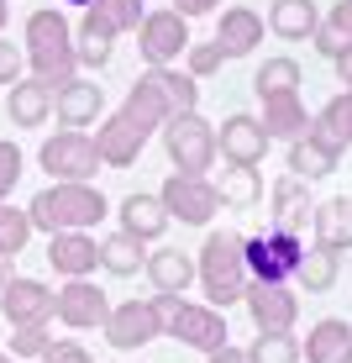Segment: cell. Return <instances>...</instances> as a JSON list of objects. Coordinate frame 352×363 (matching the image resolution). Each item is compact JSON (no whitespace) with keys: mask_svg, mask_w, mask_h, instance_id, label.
I'll use <instances>...</instances> for the list:
<instances>
[{"mask_svg":"<svg viewBox=\"0 0 352 363\" xmlns=\"http://www.w3.org/2000/svg\"><path fill=\"white\" fill-rule=\"evenodd\" d=\"M64 6H95V0H64Z\"/></svg>","mask_w":352,"mask_h":363,"instance_id":"obj_49","label":"cell"},{"mask_svg":"<svg viewBox=\"0 0 352 363\" xmlns=\"http://www.w3.org/2000/svg\"><path fill=\"white\" fill-rule=\"evenodd\" d=\"M142 274L153 279V295H184L195 284V258L179 247H158V253H147Z\"/></svg>","mask_w":352,"mask_h":363,"instance_id":"obj_25","label":"cell"},{"mask_svg":"<svg viewBox=\"0 0 352 363\" xmlns=\"http://www.w3.org/2000/svg\"><path fill=\"white\" fill-rule=\"evenodd\" d=\"M210 363H247V347H232V342H226L221 353H210Z\"/></svg>","mask_w":352,"mask_h":363,"instance_id":"obj_46","label":"cell"},{"mask_svg":"<svg viewBox=\"0 0 352 363\" xmlns=\"http://www.w3.org/2000/svg\"><path fill=\"white\" fill-rule=\"evenodd\" d=\"M326 27L342 37V43H352V0H336V6H331V16H326Z\"/></svg>","mask_w":352,"mask_h":363,"instance_id":"obj_43","label":"cell"},{"mask_svg":"<svg viewBox=\"0 0 352 363\" xmlns=\"http://www.w3.org/2000/svg\"><path fill=\"white\" fill-rule=\"evenodd\" d=\"M6 116L11 127H42L47 116H53V90H47L42 79H21L6 90Z\"/></svg>","mask_w":352,"mask_h":363,"instance_id":"obj_26","label":"cell"},{"mask_svg":"<svg viewBox=\"0 0 352 363\" xmlns=\"http://www.w3.org/2000/svg\"><path fill=\"white\" fill-rule=\"evenodd\" d=\"M27 69H32V79H42L47 90L53 84H69L74 74H79V64H74V27H69V16L58 6H42V11H32L27 16Z\"/></svg>","mask_w":352,"mask_h":363,"instance_id":"obj_3","label":"cell"},{"mask_svg":"<svg viewBox=\"0 0 352 363\" xmlns=\"http://www.w3.org/2000/svg\"><path fill=\"white\" fill-rule=\"evenodd\" d=\"M247 363H300V337L295 332H258L247 347Z\"/></svg>","mask_w":352,"mask_h":363,"instance_id":"obj_36","label":"cell"},{"mask_svg":"<svg viewBox=\"0 0 352 363\" xmlns=\"http://www.w3.org/2000/svg\"><path fill=\"white\" fill-rule=\"evenodd\" d=\"M310 227H316V247H326V253H347V247H352V195L316 200Z\"/></svg>","mask_w":352,"mask_h":363,"instance_id":"obj_22","label":"cell"},{"mask_svg":"<svg viewBox=\"0 0 352 363\" xmlns=\"http://www.w3.org/2000/svg\"><path fill=\"white\" fill-rule=\"evenodd\" d=\"M210 184H216L221 206H237V211H247V206L263 200V174L258 169H232V164H226L221 179H210Z\"/></svg>","mask_w":352,"mask_h":363,"instance_id":"obj_33","label":"cell"},{"mask_svg":"<svg viewBox=\"0 0 352 363\" xmlns=\"http://www.w3.org/2000/svg\"><path fill=\"white\" fill-rule=\"evenodd\" d=\"M331 64H336V84H347V90H352V48H342Z\"/></svg>","mask_w":352,"mask_h":363,"instance_id":"obj_45","label":"cell"},{"mask_svg":"<svg viewBox=\"0 0 352 363\" xmlns=\"http://www.w3.org/2000/svg\"><path fill=\"white\" fill-rule=\"evenodd\" d=\"M37 164L47 169V179H53V184H90L95 169H106V164H100V153H95V137L90 132H53L42 143V153H37Z\"/></svg>","mask_w":352,"mask_h":363,"instance_id":"obj_8","label":"cell"},{"mask_svg":"<svg viewBox=\"0 0 352 363\" xmlns=\"http://www.w3.org/2000/svg\"><path fill=\"white\" fill-rule=\"evenodd\" d=\"M158 200L169 211V221H184V227H210V216L221 211V195L205 174H169Z\"/></svg>","mask_w":352,"mask_h":363,"instance_id":"obj_9","label":"cell"},{"mask_svg":"<svg viewBox=\"0 0 352 363\" xmlns=\"http://www.w3.org/2000/svg\"><path fill=\"white\" fill-rule=\"evenodd\" d=\"M110 216V200L95 190V184H47V190L32 195L27 221L32 232H90Z\"/></svg>","mask_w":352,"mask_h":363,"instance_id":"obj_2","label":"cell"},{"mask_svg":"<svg viewBox=\"0 0 352 363\" xmlns=\"http://www.w3.org/2000/svg\"><path fill=\"white\" fill-rule=\"evenodd\" d=\"M216 6H221V0H174L169 11H179V16L190 21V16H210V11H216Z\"/></svg>","mask_w":352,"mask_h":363,"instance_id":"obj_44","label":"cell"},{"mask_svg":"<svg viewBox=\"0 0 352 363\" xmlns=\"http://www.w3.org/2000/svg\"><path fill=\"white\" fill-rule=\"evenodd\" d=\"M342 169V147L331 143V137H321L316 127H305L295 137V143H289V174H295V179H326V174H336Z\"/></svg>","mask_w":352,"mask_h":363,"instance_id":"obj_18","label":"cell"},{"mask_svg":"<svg viewBox=\"0 0 352 363\" xmlns=\"http://www.w3.org/2000/svg\"><path fill=\"white\" fill-rule=\"evenodd\" d=\"M6 16H11V6H6V0H0V27H6Z\"/></svg>","mask_w":352,"mask_h":363,"instance_id":"obj_48","label":"cell"},{"mask_svg":"<svg viewBox=\"0 0 352 363\" xmlns=\"http://www.w3.org/2000/svg\"><path fill=\"white\" fill-rule=\"evenodd\" d=\"M300 358L305 363H352V321L326 316L310 327V337L300 342Z\"/></svg>","mask_w":352,"mask_h":363,"instance_id":"obj_23","label":"cell"},{"mask_svg":"<svg viewBox=\"0 0 352 363\" xmlns=\"http://www.w3.org/2000/svg\"><path fill=\"white\" fill-rule=\"evenodd\" d=\"M6 279H11V274H6V258H0V290H6Z\"/></svg>","mask_w":352,"mask_h":363,"instance_id":"obj_47","label":"cell"},{"mask_svg":"<svg viewBox=\"0 0 352 363\" xmlns=\"http://www.w3.org/2000/svg\"><path fill=\"white\" fill-rule=\"evenodd\" d=\"M147 264V242H137L127 232H110L106 242H100V269L116 274V279H132L137 269Z\"/></svg>","mask_w":352,"mask_h":363,"instance_id":"obj_30","label":"cell"},{"mask_svg":"<svg viewBox=\"0 0 352 363\" xmlns=\"http://www.w3.org/2000/svg\"><path fill=\"white\" fill-rule=\"evenodd\" d=\"M158 132H163V147H169L174 174H205L210 164H216V127H210L200 111L163 121Z\"/></svg>","mask_w":352,"mask_h":363,"instance_id":"obj_7","label":"cell"},{"mask_svg":"<svg viewBox=\"0 0 352 363\" xmlns=\"http://www.w3.org/2000/svg\"><path fill=\"white\" fill-rule=\"evenodd\" d=\"M310 211H316L310 184L295 179V174H279V179H273V227L289 232V237H300L305 221H310Z\"/></svg>","mask_w":352,"mask_h":363,"instance_id":"obj_20","label":"cell"},{"mask_svg":"<svg viewBox=\"0 0 352 363\" xmlns=\"http://www.w3.org/2000/svg\"><path fill=\"white\" fill-rule=\"evenodd\" d=\"M216 153H221L232 169H258V164H263V153H268V132L258 127V116L237 111V116H226V121H221V132H216Z\"/></svg>","mask_w":352,"mask_h":363,"instance_id":"obj_14","label":"cell"},{"mask_svg":"<svg viewBox=\"0 0 352 363\" xmlns=\"http://www.w3.org/2000/svg\"><path fill=\"white\" fill-rule=\"evenodd\" d=\"M106 342L121 347V353H137L142 342H153V337H163V316L153 300H121V306H110L106 316Z\"/></svg>","mask_w":352,"mask_h":363,"instance_id":"obj_11","label":"cell"},{"mask_svg":"<svg viewBox=\"0 0 352 363\" xmlns=\"http://www.w3.org/2000/svg\"><path fill=\"white\" fill-rule=\"evenodd\" d=\"M242 258H247V279L253 284H289L300 258H305V242L279 227H263L258 237H242Z\"/></svg>","mask_w":352,"mask_h":363,"instance_id":"obj_6","label":"cell"},{"mask_svg":"<svg viewBox=\"0 0 352 363\" xmlns=\"http://www.w3.org/2000/svg\"><path fill=\"white\" fill-rule=\"evenodd\" d=\"M310 127H316L321 137H331V143L347 153V147H352V90H342V95L326 100L316 116H310Z\"/></svg>","mask_w":352,"mask_h":363,"instance_id":"obj_34","label":"cell"},{"mask_svg":"<svg viewBox=\"0 0 352 363\" xmlns=\"http://www.w3.org/2000/svg\"><path fill=\"white\" fill-rule=\"evenodd\" d=\"M53 316L74 332H90V327H106L110 316V295L90 279H69L64 290H53Z\"/></svg>","mask_w":352,"mask_h":363,"instance_id":"obj_13","label":"cell"},{"mask_svg":"<svg viewBox=\"0 0 352 363\" xmlns=\"http://www.w3.org/2000/svg\"><path fill=\"white\" fill-rule=\"evenodd\" d=\"M0 311H6L11 332L16 327H47V321H53V290H47L42 279H6Z\"/></svg>","mask_w":352,"mask_h":363,"instance_id":"obj_17","label":"cell"},{"mask_svg":"<svg viewBox=\"0 0 352 363\" xmlns=\"http://www.w3.org/2000/svg\"><path fill=\"white\" fill-rule=\"evenodd\" d=\"M336 274H342V253H326V247H305V258H300L295 269V284L305 295H326L336 284Z\"/></svg>","mask_w":352,"mask_h":363,"instance_id":"obj_31","label":"cell"},{"mask_svg":"<svg viewBox=\"0 0 352 363\" xmlns=\"http://www.w3.org/2000/svg\"><path fill=\"white\" fill-rule=\"evenodd\" d=\"M116 216H121V232L137 237V242H158V237L169 232V211H163V200L147 195V190L127 195V200L116 206Z\"/></svg>","mask_w":352,"mask_h":363,"instance_id":"obj_24","label":"cell"},{"mask_svg":"<svg viewBox=\"0 0 352 363\" xmlns=\"http://www.w3.org/2000/svg\"><path fill=\"white\" fill-rule=\"evenodd\" d=\"M21 147L16 143H0V200H11V190H16V179H21Z\"/></svg>","mask_w":352,"mask_h":363,"instance_id":"obj_40","label":"cell"},{"mask_svg":"<svg viewBox=\"0 0 352 363\" xmlns=\"http://www.w3.org/2000/svg\"><path fill=\"white\" fill-rule=\"evenodd\" d=\"M316 27H321L316 0H273V11H268V32L273 37H284V43H305Z\"/></svg>","mask_w":352,"mask_h":363,"instance_id":"obj_28","label":"cell"},{"mask_svg":"<svg viewBox=\"0 0 352 363\" xmlns=\"http://www.w3.org/2000/svg\"><path fill=\"white\" fill-rule=\"evenodd\" d=\"M0 363H16V358H11V353H0Z\"/></svg>","mask_w":352,"mask_h":363,"instance_id":"obj_50","label":"cell"},{"mask_svg":"<svg viewBox=\"0 0 352 363\" xmlns=\"http://www.w3.org/2000/svg\"><path fill=\"white\" fill-rule=\"evenodd\" d=\"M195 279H200V290L210 295V311L237 306V300L247 295V284H253L247 279V258H242V232H232V227L210 232L205 242H200Z\"/></svg>","mask_w":352,"mask_h":363,"instance_id":"obj_4","label":"cell"},{"mask_svg":"<svg viewBox=\"0 0 352 363\" xmlns=\"http://www.w3.org/2000/svg\"><path fill=\"white\" fill-rule=\"evenodd\" d=\"M32 242V221L27 211H16L11 200H0V258H16Z\"/></svg>","mask_w":352,"mask_h":363,"instance_id":"obj_37","label":"cell"},{"mask_svg":"<svg viewBox=\"0 0 352 363\" xmlns=\"http://www.w3.org/2000/svg\"><path fill=\"white\" fill-rule=\"evenodd\" d=\"M242 306L258 332H295V321H300V295L289 284H247Z\"/></svg>","mask_w":352,"mask_h":363,"instance_id":"obj_15","label":"cell"},{"mask_svg":"<svg viewBox=\"0 0 352 363\" xmlns=\"http://www.w3.org/2000/svg\"><path fill=\"white\" fill-rule=\"evenodd\" d=\"M84 16L95 21V27H106L110 37H121V32H137L142 27V0H95V6H84Z\"/></svg>","mask_w":352,"mask_h":363,"instance_id":"obj_35","label":"cell"},{"mask_svg":"<svg viewBox=\"0 0 352 363\" xmlns=\"http://www.w3.org/2000/svg\"><path fill=\"white\" fill-rule=\"evenodd\" d=\"M47 264L64 279H90L100 269V242L90 232H53L47 237Z\"/></svg>","mask_w":352,"mask_h":363,"instance_id":"obj_19","label":"cell"},{"mask_svg":"<svg viewBox=\"0 0 352 363\" xmlns=\"http://www.w3.org/2000/svg\"><path fill=\"white\" fill-rule=\"evenodd\" d=\"M195 106H200V84L184 69H147V74H137V79H132L127 100H121V116H132L137 127L158 132L163 121L190 116Z\"/></svg>","mask_w":352,"mask_h":363,"instance_id":"obj_1","label":"cell"},{"mask_svg":"<svg viewBox=\"0 0 352 363\" xmlns=\"http://www.w3.org/2000/svg\"><path fill=\"white\" fill-rule=\"evenodd\" d=\"M110 53H116V37H110L106 27H95V21L84 16L79 27H74V64L90 69V74H100V69L110 64Z\"/></svg>","mask_w":352,"mask_h":363,"instance_id":"obj_29","label":"cell"},{"mask_svg":"<svg viewBox=\"0 0 352 363\" xmlns=\"http://www.w3.org/2000/svg\"><path fill=\"white\" fill-rule=\"evenodd\" d=\"M21 69H27V53L0 37V84H6V90H11V84H21Z\"/></svg>","mask_w":352,"mask_h":363,"instance_id":"obj_41","label":"cell"},{"mask_svg":"<svg viewBox=\"0 0 352 363\" xmlns=\"http://www.w3.org/2000/svg\"><path fill=\"white\" fill-rule=\"evenodd\" d=\"M258 127L268 132V143H273V137L295 143V137L310 127V111H305V100H300V95H268V100H263V116H258Z\"/></svg>","mask_w":352,"mask_h":363,"instance_id":"obj_27","label":"cell"},{"mask_svg":"<svg viewBox=\"0 0 352 363\" xmlns=\"http://www.w3.org/2000/svg\"><path fill=\"white\" fill-rule=\"evenodd\" d=\"M137 48H142L147 69H174V58L190 48V21L179 11H147L137 27Z\"/></svg>","mask_w":352,"mask_h":363,"instance_id":"obj_10","label":"cell"},{"mask_svg":"<svg viewBox=\"0 0 352 363\" xmlns=\"http://www.w3.org/2000/svg\"><path fill=\"white\" fill-rule=\"evenodd\" d=\"M300 84H305L300 64H295L289 53H279V58H263V69H258V79H253V90H258V100H268V95H300Z\"/></svg>","mask_w":352,"mask_h":363,"instance_id":"obj_32","label":"cell"},{"mask_svg":"<svg viewBox=\"0 0 352 363\" xmlns=\"http://www.w3.org/2000/svg\"><path fill=\"white\" fill-rule=\"evenodd\" d=\"M47 347H53V332H47V327H16V332H11V358H42L47 353Z\"/></svg>","mask_w":352,"mask_h":363,"instance_id":"obj_38","label":"cell"},{"mask_svg":"<svg viewBox=\"0 0 352 363\" xmlns=\"http://www.w3.org/2000/svg\"><path fill=\"white\" fill-rule=\"evenodd\" d=\"M184 64H190V69H184L190 79H205V74H216L226 58H221L216 43H190V48H184Z\"/></svg>","mask_w":352,"mask_h":363,"instance_id":"obj_39","label":"cell"},{"mask_svg":"<svg viewBox=\"0 0 352 363\" xmlns=\"http://www.w3.org/2000/svg\"><path fill=\"white\" fill-rule=\"evenodd\" d=\"M147 137H153L147 127H137L132 116L110 111V116H100V127H95V153H100V164H106V169H132L137 158H142Z\"/></svg>","mask_w":352,"mask_h":363,"instance_id":"obj_12","label":"cell"},{"mask_svg":"<svg viewBox=\"0 0 352 363\" xmlns=\"http://www.w3.org/2000/svg\"><path fill=\"white\" fill-rule=\"evenodd\" d=\"M153 306H158V316H163V337H174V342H184V347H195V353H221L226 347V316L221 311H210V306H190L184 295H153Z\"/></svg>","mask_w":352,"mask_h":363,"instance_id":"obj_5","label":"cell"},{"mask_svg":"<svg viewBox=\"0 0 352 363\" xmlns=\"http://www.w3.org/2000/svg\"><path fill=\"white\" fill-rule=\"evenodd\" d=\"M258 43H263V16H258V11H247V6H226L221 21H216L221 58H247Z\"/></svg>","mask_w":352,"mask_h":363,"instance_id":"obj_21","label":"cell"},{"mask_svg":"<svg viewBox=\"0 0 352 363\" xmlns=\"http://www.w3.org/2000/svg\"><path fill=\"white\" fill-rule=\"evenodd\" d=\"M53 111H58V121H64V132L100 127V116H106V90H100L95 79H79V74H74L69 84L53 90Z\"/></svg>","mask_w":352,"mask_h":363,"instance_id":"obj_16","label":"cell"},{"mask_svg":"<svg viewBox=\"0 0 352 363\" xmlns=\"http://www.w3.org/2000/svg\"><path fill=\"white\" fill-rule=\"evenodd\" d=\"M42 363H95V358L84 353L79 342H53V347L42 353Z\"/></svg>","mask_w":352,"mask_h":363,"instance_id":"obj_42","label":"cell"}]
</instances>
